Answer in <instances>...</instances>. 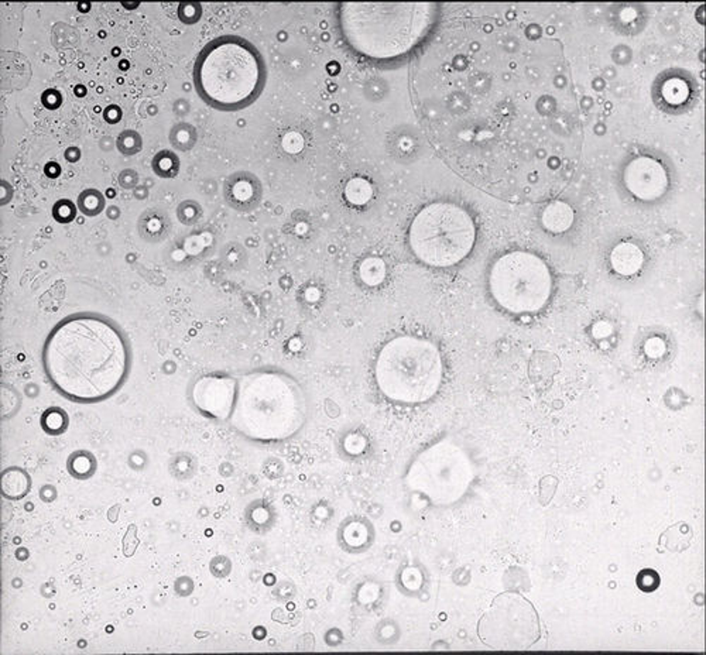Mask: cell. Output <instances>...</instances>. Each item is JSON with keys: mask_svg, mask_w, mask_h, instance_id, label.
<instances>
[{"mask_svg": "<svg viewBox=\"0 0 706 655\" xmlns=\"http://www.w3.org/2000/svg\"><path fill=\"white\" fill-rule=\"evenodd\" d=\"M43 364L52 386L79 403L108 398L125 381L129 350L119 329L95 315H74L51 330Z\"/></svg>", "mask_w": 706, "mask_h": 655, "instance_id": "cell-1", "label": "cell"}, {"mask_svg": "<svg viewBox=\"0 0 706 655\" xmlns=\"http://www.w3.org/2000/svg\"><path fill=\"white\" fill-rule=\"evenodd\" d=\"M637 586L643 592H654L660 586V576L653 569H643L637 575Z\"/></svg>", "mask_w": 706, "mask_h": 655, "instance_id": "cell-26", "label": "cell"}, {"mask_svg": "<svg viewBox=\"0 0 706 655\" xmlns=\"http://www.w3.org/2000/svg\"><path fill=\"white\" fill-rule=\"evenodd\" d=\"M28 491H30V478L24 471L18 468H11L3 474L1 493L7 498L18 500L24 497Z\"/></svg>", "mask_w": 706, "mask_h": 655, "instance_id": "cell-14", "label": "cell"}, {"mask_svg": "<svg viewBox=\"0 0 706 655\" xmlns=\"http://www.w3.org/2000/svg\"><path fill=\"white\" fill-rule=\"evenodd\" d=\"M573 219L575 213L572 208L562 201H554L548 203L541 215L542 226L552 233L566 232L572 226Z\"/></svg>", "mask_w": 706, "mask_h": 655, "instance_id": "cell-13", "label": "cell"}, {"mask_svg": "<svg viewBox=\"0 0 706 655\" xmlns=\"http://www.w3.org/2000/svg\"><path fill=\"white\" fill-rule=\"evenodd\" d=\"M307 415L300 384L284 373L254 371L236 380L230 424L245 437L274 442L297 434Z\"/></svg>", "mask_w": 706, "mask_h": 655, "instance_id": "cell-3", "label": "cell"}, {"mask_svg": "<svg viewBox=\"0 0 706 655\" xmlns=\"http://www.w3.org/2000/svg\"><path fill=\"white\" fill-rule=\"evenodd\" d=\"M52 215H54V219L57 222L69 223L74 220V218L77 215V208L69 199H61L54 205Z\"/></svg>", "mask_w": 706, "mask_h": 655, "instance_id": "cell-25", "label": "cell"}, {"mask_svg": "<svg viewBox=\"0 0 706 655\" xmlns=\"http://www.w3.org/2000/svg\"><path fill=\"white\" fill-rule=\"evenodd\" d=\"M178 14L184 23L192 24L198 21L201 16V6L198 3H181Z\"/></svg>", "mask_w": 706, "mask_h": 655, "instance_id": "cell-27", "label": "cell"}, {"mask_svg": "<svg viewBox=\"0 0 706 655\" xmlns=\"http://www.w3.org/2000/svg\"><path fill=\"white\" fill-rule=\"evenodd\" d=\"M103 118H105V121H106V122H109V123H116V122H119V121H121V118H122V111H121L118 106L111 105V106H108V108L105 109V112H103Z\"/></svg>", "mask_w": 706, "mask_h": 655, "instance_id": "cell-32", "label": "cell"}, {"mask_svg": "<svg viewBox=\"0 0 706 655\" xmlns=\"http://www.w3.org/2000/svg\"><path fill=\"white\" fill-rule=\"evenodd\" d=\"M41 425H43L45 432H48L51 435H58L67 430L68 415L62 410L50 408L43 414Z\"/></svg>", "mask_w": 706, "mask_h": 655, "instance_id": "cell-19", "label": "cell"}, {"mask_svg": "<svg viewBox=\"0 0 706 655\" xmlns=\"http://www.w3.org/2000/svg\"><path fill=\"white\" fill-rule=\"evenodd\" d=\"M233 194L240 202H246L253 196V185L250 181H237L233 186Z\"/></svg>", "mask_w": 706, "mask_h": 655, "instance_id": "cell-28", "label": "cell"}, {"mask_svg": "<svg viewBox=\"0 0 706 655\" xmlns=\"http://www.w3.org/2000/svg\"><path fill=\"white\" fill-rule=\"evenodd\" d=\"M236 380L226 376L201 377L192 388L195 405L206 415L228 420L235 398Z\"/></svg>", "mask_w": 706, "mask_h": 655, "instance_id": "cell-10", "label": "cell"}, {"mask_svg": "<svg viewBox=\"0 0 706 655\" xmlns=\"http://www.w3.org/2000/svg\"><path fill=\"white\" fill-rule=\"evenodd\" d=\"M347 199L354 205L366 203L371 196V186L367 181L362 178L351 179L345 188Z\"/></svg>", "mask_w": 706, "mask_h": 655, "instance_id": "cell-21", "label": "cell"}, {"mask_svg": "<svg viewBox=\"0 0 706 655\" xmlns=\"http://www.w3.org/2000/svg\"><path fill=\"white\" fill-rule=\"evenodd\" d=\"M178 218L182 223H191L195 219V209L189 202H182V205L178 208Z\"/></svg>", "mask_w": 706, "mask_h": 655, "instance_id": "cell-31", "label": "cell"}, {"mask_svg": "<svg viewBox=\"0 0 706 655\" xmlns=\"http://www.w3.org/2000/svg\"><path fill=\"white\" fill-rule=\"evenodd\" d=\"M68 469L77 478H88L95 471V458H92L85 451H79L72 458H69Z\"/></svg>", "mask_w": 706, "mask_h": 655, "instance_id": "cell-22", "label": "cell"}, {"mask_svg": "<svg viewBox=\"0 0 706 655\" xmlns=\"http://www.w3.org/2000/svg\"><path fill=\"white\" fill-rule=\"evenodd\" d=\"M195 130L188 123H178L170 130V143L178 150H189L195 143Z\"/></svg>", "mask_w": 706, "mask_h": 655, "instance_id": "cell-20", "label": "cell"}, {"mask_svg": "<svg viewBox=\"0 0 706 655\" xmlns=\"http://www.w3.org/2000/svg\"><path fill=\"white\" fill-rule=\"evenodd\" d=\"M663 95L671 103H683L688 98L690 91H688V86L683 81L673 79V81H668L666 84V86L663 88Z\"/></svg>", "mask_w": 706, "mask_h": 655, "instance_id": "cell-24", "label": "cell"}, {"mask_svg": "<svg viewBox=\"0 0 706 655\" xmlns=\"http://www.w3.org/2000/svg\"><path fill=\"white\" fill-rule=\"evenodd\" d=\"M152 168L160 178L170 179L179 171V159L173 150H162L153 157Z\"/></svg>", "mask_w": 706, "mask_h": 655, "instance_id": "cell-16", "label": "cell"}, {"mask_svg": "<svg viewBox=\"0 0 706 655\" xmlns=\"http://www.w3.org/2000/svg\"><path fill=\"white\" fill-rule=\"evenodd\" d=\"M105 196L98 189H85L78 196V208L86 216H96L105 209Z\"/></svg>", "mask_w": 706, "mask_h": 655, "instance_id": "cell-17", "label": "cell"}, {"mask_svg": "<svg viewBox=\"0 0 706 655\" xmlns=\"http://www.w3.org/2000/svg\"><path fill=\"white\" fill-rule=\"evenodd\" d=\"M691 537H693L691 528L685 522H678L674 527L668 528L661 535V544L668 551L680 552V551H684L685 548L690 547Z\"/></svg>", "mask_w": 706, "mask_h": 655, "instance_id": "cell-15", "label": "cell"}, {"mask_svg": "<svg viewBox=\"0 0 706 655\" xmlns=\"http://www.w3.org/2000/svg\"><path fill=\"white\" fill-rule=\"evenodd\" d=\"M432 3H342L340 27L354 52L370 60H394L411 52L437 18Z\"/></svg>", "mask_w": 706, "mask_h": 655, "instance_id": "cell-2", "label": "cell"}, {"mask_svg": "<svg viewBox=\"0 0 706 655\" xmlns=\"http://www.w3.org/2000/svg\"><path fill=\"white\" fill-rule=\"evenodd\" d=\"M138 182H139V174L132 168H126L119 174V184L125 189L135 188Z\"/></svg>", "mask_w": 706, "mask_h": 655, "instance_id": "cell-30", "label": "cell"}, {"mask_svg": "<svg viewBox=\"0 0 706 655\" xmlns=\"http://www.w3.org/2000/svg\"><path fill=\"white\" fill-rule=\"evenodd\" d=\"M644 262V254L639 246L630 242L619 243L610 254V263L616 273L622 276L636 274Z\"/></svg>", "mask_w": 706, "mask_h": 655, "instance_id": "cell-11", "label": "cell"}, {"mask_svg": "<svg viewBox=\"0 0 706 655\" xmlns=\"http://www.w3.org/2000/svg\"><path fill=\"white\" fill-rule=\"evenodd\" d=\"M61 101H62L61 94H60L58 91H55V89H48V91H45V92L43 94V96H41V102H43V105H44L47 109H51V111L58 109V108L61 106Z\"/></svg>", "mask_w": 706, "mask_h": 655, "instance_id": "cell-29", "label": "cell"}, {"mask_svg": "<svg viewBox=\"0 0 706 655\" xmlns=\"http://www.w3.org/2000/svg\"><path fill=\"white\" fill-rule=\"evenodd\" d=\"M116 146L123 156H135L142 152L143 140L136 130H123L118 138Z\"/></svg>", "mask_w": 706, "mask_h": 655, "instance_id": "cell-23", "label": "cell"}, {"mask_svg": "<svg viewBox=\"0 0 706 655\" xmlns=\"http://www.w3.org/2000/svg\"><path fill=\"white\" fill-rule=\"evenodd\" d=\"M476 228L472 216L459 205L434 202L422 208L411 222L408 242L415 257L431 267H452L472 250Z\"/></svg>", "mask_w": 706, "mask_h": 655, "instance_id": "cell-6", "label": "cell"}, {"mask_svg": "<svg viewBox=\"0 0 706 655\" xmlns=\"http://www.w3.org/2000/svg\"><path fill=\"white\" fill-rule=\"evenodd\" d=\"M264 62L259 51L236 35L211 41L198 55L194 84L199 96L220 111L242 109L264 86Z\"/></svg>", "mask_w": 706, "mask_h": 655, "instance_id": "cell-4", "label": "cell"}, {"mask_svg": "<svg viewBox=\"0 0 706 655\" xmlns=\"http://www.w3.org/2000/svg\"><path fill=\"white\" fill-rule=\"evenodd\" d=\"M481 642L493 650L523 651L541 637V625L534 605L516 592L496 596L478 623Z\"/></svg>", "mask_w": 706, "mask_h": 655, "instance_id": "cell-8", "label": "cell"}, {"mask_svg": "<svg viewBox=\"0 0 706 655\" xmlns=\"http://www.w3.org/2000/svg\"><path fill=\"white\" fill-rule=\"evenodd\" d=\"M139 233L147 242H160L170 232V218L159 208L147 209L139 219Z\"/></svg>", "mask_w": 706, "mask_h": 655, "instance_id": "cell-12", "label": "cell"}, {"mask_svg": "<svg viewBox=\"0 0 706 655\" xmlns=\"http://www.w3.org/2000/svg\"><path fill=\"white\" fill-rule=\"evenodd\" d=\"M362 280L369 286L380 284L386 277V264L380 259H367L360 266Z\"/></svg>", "mask_w": 706, "mask_h": 655, "instance_id": "cell-18", "label": "cell"}, {"mask_svg": "<svg viewBox=\"0 0 706 655\" xmlns=\"http://www.w3.org/2000/svg\"><path fill=\"white\" fill-rule=\"evenodd\" d=\"M626 188L641 201H656L661 198L670 185L668 174L659 160L640 156L626 165L623 172Z\"/></svg>", "mask_w": 706, "mask_h": 655, "instance_id": "cell-9", "label": "cell"}, {"mask_svg": "<svg viewBox=\"0 0 706 655\" xmlns=\"http://www.w3.org/2000/svg\"><path fill=\"white\" fill-rule=\"evenodd\" d=\"M444 377L438 347L414 336H398L387 342L377 354L374 379L381 394L393 401L420 404L431 400Z\"/></svg>", "mask_w": 706, "mask_h": 655, "instance_id": "cell-5", "label": "cell"}, {"mask_svg": "<svg viewBox=\"0 0 706 655\" xmlns=\"http://www.w3.org/2000/svg\"><path fill=\"white\" fill-rule=\"evenodd\" d=\"M489 289L495 301L513 314L535 313L545 307L552 277L545 262L530 252H510L492 266Z\"/></svg>", "mask_w": 706, "mask_h": 655, "instance_id": "cell-7", "label": "cell"}]
</instances>
